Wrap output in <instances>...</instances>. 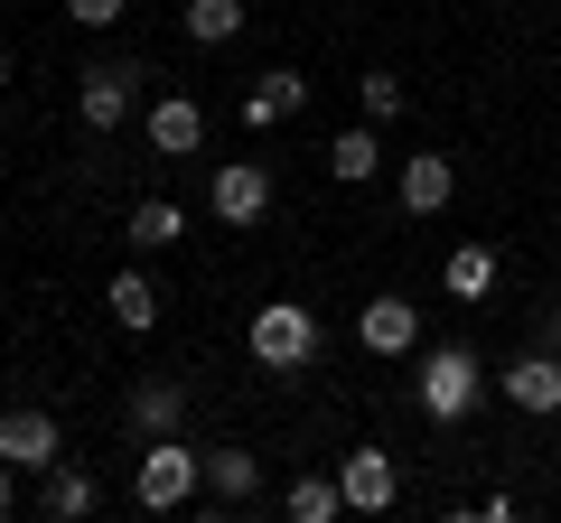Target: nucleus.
I'll list each match as a JSON object with an SVG mask.
<instances>
[{
    "label": "nucleus",
    "instance_id": "nucleus-1",
    "mask_svg": "<svg viewBox=\"0 0 561 523\" xmlns=\"http://www.w3.org/2000/svg\"><path fill=\"white\" fill-rule=\"evenodd\" d=\"M496 393V374L478 364V346H421V364H412V403H421V421H468V411Z\"/></svg>",
    "mask_w": 561,
    "mask_h": 523
},
{
    "label": "nucleus",
    "instance_id": "nucleus-2",
    "mask_svg": "<svg viewBox=\"0 0 561 523\" xmlns=\"http://www.w3.org/2000/svg\"><path fill=\"white\" fill-rule=\"evenodd\" d=\"M206 496V449H187L179 430L140 440V467H131V504L140 514H187Z\"/></svg>",
    "mask_w": 561,
    "mask_h": 523
},
{
    "label": "nucleus",
    "instance_id": "nucleus-3",
    "mask_svg": "<svg viewBox=\"0 0 561 523\" xmlns=\"http://www.w3.org/2000/svg\"><path fill=\"white\" fill-rule=\"evenodd\" d=\"M319 309H300V300H262L253 318H243V356L262 364V374H309L319 364Z\"/></svg>",
    "mask_w": 561,
    "mask_h": 523
},
{
    "label": "nucleus",
    "instance_id": "nucleus-4",
    "mask_svg": "<svg viewBox=\"0 0 561 523\" xmlns=\"http://www.w3.org/2000/svg\"><path fill=\"white\" fill-rule=\"evenodd\" d=\"M131 113H140V66H131V57H94V66L76 75V121L103 141V131H122Z\"/></svg>",
    "mask_w": 561,
    "mask_h": 523
},
{
    "label": "nucleus",
    "instance_id": "nucleus-5",
    "mask_svg": "<svg viewBox=\"0 0 561 523\" xmlns=\"http://www.w3.org/2000/svg\"><path fill=\"white\" fill-rule=\"evenodd\" d=\"M0 458L20 467V477H47V467L66 458V430H57V411H38V403H10V411H0Z\"/></svg>",
    "mask_w": 561,
    "mask_h": 523
},
{
    "label": "nucleus",
    "instance_id": "nucleus-6",
    "mask_svg": "<svg viewBox=\"0 0 561 523\" xmlns=\"http://www.w3.org/2000/svg\"><path fill=\"white\" fill-rule=\"evenodd\" d=\"M206 206H216V224L253 234V224L272 216V168H262V160H225L216 178H206Z\"/></svg>",
    "mask_w": 561,
    "mask_h": 523
},
{
    "label": "nucleus",
    "instance_id": "nucleus-7",
    "mask_svg": "<svg viewBox=\"0 0 561 523\" xmlns=\"http://www.w3.org/2000/svg\"><path fill=\"white\" fill-rule=\"evenodd\" d=\"M496 393L524 411V421H552V411H561V356H552V346H524V356L496 374Z\"/></svg>",
    "mask_w": 561,
    "mask_h": 523
},
{
    "label": "nucleus",
    "instance_id": "nucleus-8",
    "mask_svg": "<svg viewBox=\"0 0 561 523\" xmlns=\"http://www.w3.org/2000/svg\"><path fill=\"white\" fill-rule=\"evenodd\" d=\"M253 504H262V458H253V449H206L197 514H253Z\"/></svg>",
    "mask_w": 561,
    "mask_h": 523
},
{
    "label": "nucleus",
    "instance_id": "nucleus-9",
    "mask_svg": "<svg viewBox=\"0 0 561 523\" xmlns=\"http://www.w3.org/2000/svg\"><path fill=\"white\" fill-rule=\"evenodd\" d=\"M337 486H346V514H393L402 458H393V449H346V458H337Z\"/></svg>",
    "mask_w": 561,
    "mask_h": 523
},
{
    "label": "nucleus",
    "instance_id": "nucleus-10",
    "mask_svg": "<svg viewBox=\"0 0 561 523\" xmlns=\"http://www.w3.org/2000/svg\"><path fill=\"white\" fill-rule=\"evenodd\" d=\"M356 346H365V356H421V309L402 300V290L365 300L356 309Z\"/></svg>",
    "mask_w": 561,
    "mask_h": 523
},
{
    "label": "nucleus",
    "instance_id": "nucleus-11",
    "mask_svg": "<svg viewBox=\"0 0 561 523\" xmlns=\"http://www.w3.org/2000/svg\"><path fill=\"white\" fill-rule=\"evenodd\" d=\"M393 197H402V216H440V206L459 197V160H449V150H412V160L393 168Z\"/></svg>",
    "mask_w": 561,
    "mask_h": 523
},
{
    "label": "nucleus",
    "instance_id": "nucleus-12",
    "mask_svg": "<svg viewBox=\"0 0 561 523\" xmlns=\"http://www.w3.org/2000/svg\"><path fill=\"white\" fill-rule=\"evenodd\" d=\"M122 421H131V440L179 430V421H187V383H179V374H140L131 393H122Z\"/></svg>",
    "mask_w": 561,
    "mask_h": 523
},
{
    "label": "nucleus",
    "instance_id": "nucleus-13",
    "mask_svg": "<svg viewBox=\"0 0 561 523\" xmlns=\"http://www.w3.org/2000/svg\"><path fill=\"white\" fill-rule=\"evenodd\" d=\"M290 113H309V75L300 66H262L253 94H243V131H280Z\"/></svg>",
    "mask_w": 561,
    "mask_h": 523
},
{
    "label": "nucleus",
    "instance_id": "nucleus-14",
    "mask_svg": "<svg viewBox=\"0 0 561 523\" xmlns=\"http://www.w3.org/2000/svg\"><path fill=\"white\" fill-rule=\"evenodd\" d=\"M140 131H150V150H160V160H197V150H206V113H197V94H160L150 113H140Z\"/></svg>",
    "mask_w": 561,
    "mask_h": 523
},
{
    "label": "nucleus",
    "instance_id": "nucleus-15",
    "mask_svg": "<svg viewBox=\"0 0 561 523\" xmlns=\"http://www.w3.org/2000/svg\"><path fill=\"white\" fill-rule=\"evenodd\" d=\"M38 514H47V523H84V514H103V486H94V467L57 458V467L38 477Z\"/></svg>",
    "mask_w": 561,
    "mask_h": 523
},
{
    "label": "nucleus",
    "instance_id": "nucleus-16",
    "mask_svg": "<svg viewBox=\"0 0 561 523\" xmlns=\"http://www.w3.org/2000/svg\"><path fill=\"white\" fill-rule=\"evenodd\" d=\"M375 168H383V121H365V113H356L337 141H328V178H337V187H365Z\"/></svg>",
    "mask_w": 561,
    "mask_h": 523
},
{
    "label": "nucleus",
    "instance_id": "nucleus-17",
    "mask_svg": "<svg viewBox=\"0 0 561 523\" xmlns=\"http://www.w3.org/2000/svg\"><path fill=\"white\" fill-rule=\"evenodd\" d=\"M496 271H505V262H496V243H459V253L440 262V290H449L459 309H478L486 290H496Z\"/></svg>",
    "mask_w": 561,
    "mask_h": 523
},
{
    "label": "nucleus",
    "instance_id": "nucleus-18",
    "mask_svg": "<svg viewBox=\"0 0 561 523\" xmlns=\"http://www.w3.org/2000/svg\"><path fill=\"white\" fill-rule=\"evenodd\" d=\"M103 309H113V327H131V337H150V327H160V281H150V271H113V290H103Z\"/></svg>",
    "mask_w": 561,
    "mask_h": 523
},
{
    "label": "nucleus",
    "instance_id": "nucleus-19",
    "mask_svg": "<svg viewBox=\"0 0 561 523\" xmlns=\"http://www.w3.org/2000/svg\"><path fill=\"white\" fill-rule=\"evenodd\" d=\"M179 234H187V206H179V197H140L131 224H122V243H131V253H169Z\"/></svg>",
    "mask_w": 561,
    "mask_h": 523
},
{
    "label": "nucleus",
    "instance_id": "nucleus-20",
    "mask_svg": "<svg viewBox=\"0 0 561 523\" xmlns=\"http://www.w3.org/2000/svg\"><path fill=\"white\" fill-rule=\"evenodd\" d=\"M280 514H290V523H337V514H346V486L309 467V477H290V486H280Z\"/></svg>",
    "mask_w": 561,
    "mask_h": 523
},
{
    "label": "nucleus",
    "instance_id": "nucleus-21",
    "mask_svg": "<svg viewBox=\"0 0 561 523\" xmlns=\"http://www.w3.org/2000/svg\"><path fill=\"white\" fill-rule=\"evenodd\" d=\"M179 20H187V38H197V47H225V38H243L253 10H243V0H187Z\"/></svg>",
    "mask_w": 561,
    "mask_h": 523
},
{
    "label": "nucleus",
    "instance_id": "nucleus-22",
    "mask_svg": "<svg viewBox=\"0 0 561 523\" xmlns=\"http://www.w3.org/2000/svg\"><path fill=\"white\" fill-rule=\"evenodd\" d=\"M402 103H412V94H402V75H393V66L356 75V113H365V121H402Z\"/></svg>",
    "mask_w": 561,
    "mask_h": 523
},
{
    "label": "nucleus",
    "instance_id": "nucleus-23",
    "mask_svg": "<svg viewBox=\"0 0 561 523\" xmlns=\"http://www.w3.org/2000/svg\"><path fill=\"white\" fill-rule=\"evenodd\" d=\"M66 20L76 28H122V0H66Z\"/></svg>",
    "mask_w": 561,
    "mask_h": 523
},
{
    "label": "nucleus",
    "instance_id": "nucleus-24",
    "mask_svg": "<svg viewBox=\"0 0 561 523\" xmlns=\"http://www.w3.org/2000/svg\"><path fill=\"white\" fill-rule=\"evenodd\" d=\"M10 514H20V467L0 458V523H10Z\"/></svg>",
    "mask_w": 561,
    "mask_h": 523
},
{
    "label": "nucleus",
    "instance_id": "nucleus-25",
    "mask_svg": "<svg viewBox=\"0 0 561 523\" xmlns=\"http://www.w3.org/2000/svg\"><path fill=\"white\" fill-rule=\"evenodd\" d=\"M542 346H552V356H561V300L542 309Z\"/></svg>",
    "mask_w": 561,
    "mask_h": 523
},
{
    "label": "nucleus",
    "instance_id": "nucleus-26",
    "mask_svg": "<svg viewBox=\"0 0 561 523\" xmlns=\"http://www.w3.org/2000/svg\"><path fill=\"white\" fill-rule=\"evenodd\" d=\"M0 84H10V57H0Z\"/></svg>",
    "mask_w": 561,
    "mask_h": 523
}]
</instances>
